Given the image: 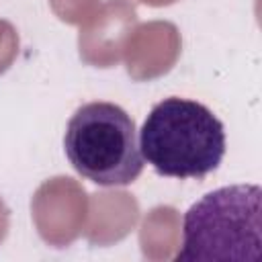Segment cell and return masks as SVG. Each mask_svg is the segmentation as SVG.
I'll use <instances>...</instances> for the list:
<instances>
[{"label": "cell", "instance_id": "obj_1", "mask_svg": "<svg viewBox=\"0 0 262 262\" xmlns=\"http://www.w3.org/2000/svg\"><path fill=\"white\" fill-rule=\"evenodd\" d=\"M225 127L203 102L170 96L154 104L139 131V149L160 176L205 178L225 156Z\"/></svg>", "mask_w": 262, "mask_h": 262}, {"label": "cell", "instance_id": "obj_2", "mask_svg": "<svg viewBox=\"0 0 262 262\" xmlns=\"http://www.w3.org/2000/svg\"><path fill=\"white\" fill-rule=\"evenodd\" d=\"M262 190L231 184L205 194L182 217L178 262H258L262 256Z\"/></svg>", "mask_w": 262, "mask_h": 262}, {"label": "cell", "instance_id": "obj_3", "mask_svg": "<svg viewBox=\"0 0 262 262\" xmlns=\"http://www.w3.org/2000/svg\"><path fill=\"white\" fill-rule=\"evenodd\" d=\"M63 149L72 168L98 186H129L145 166L135 121L106 100L76 108L66 127Z\"/></svg>", "mask_w": 262, "mask_h": 262}]
</instances>
